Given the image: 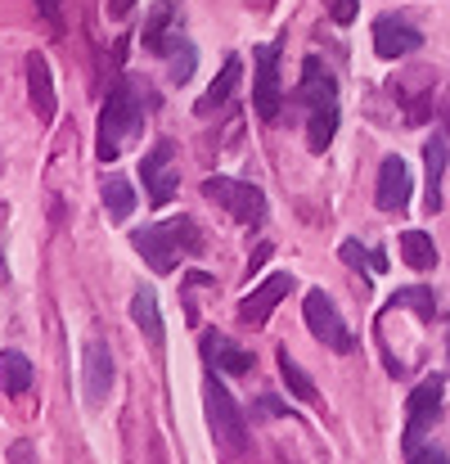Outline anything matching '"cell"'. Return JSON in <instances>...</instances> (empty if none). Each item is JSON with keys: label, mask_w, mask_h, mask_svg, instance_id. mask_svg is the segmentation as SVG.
<instances>
[{"label": "cell", "mask_w": 450, "mask_h": 464, "mask_svg": "<svg viewBox=\"0 0 450 464\" xmlns=\"http://www.w3.org/2000/svg\"><path fill=\"white\" fill-rule=\"evenodd\" d=\"M293 104L306 113V145L311 154H324L338 136V77L333 68L320 59V54H306L302 59V82L293 91Z\"/></svg>", "instance_id": "cell-1"}, {"label": "cell", "mask_w": 450, "mask_h": 464, "mask_svg": "<svg viewBox=\"0 0 450 464\" xmlns=\"http://www.w3.org/2000/svg\"><path fill=\"white\" fill-rule=\"evenodd\" d=\"M153 104L149 86L140 77H118L104 109H100V136H95V154L100 162H113L140 131H145V109Z\"/></svg>", "instance_id": "cell-2"}, {"label": "cell", "mask_w": 450, "mask_h": 464, "mask_svg": "<svg viewBox=\"0 0 450 464\" xmlns=\"http://www.w3.org/2000/svg\"><path fill=\"white\" fill-rule=\"evenodd\" d=\"M131 248L145 253V262H149L158 276H171L180 266V257H189V253L203 248V235H198L194 217H167L158 226L131 230Z\"/></svg>", "instance_id": "cell-3"}, {"label": "cell", "mask_w": 450, "mask_h": 464, "mask_svg": "<svg viewBox=\"0 0 450 464\" xmlns=\"http://www.w3.org/2000/svg\"><path fill=\"white\" fill-rule=\"evenodd\" d=\"M203 415H207L212 438H216L230 456H244V451H248V420H244L239 401L230 397V388L216 379V370L203 374Z\"/></svg>", "instance_id": "cell-4"}, {"label": "cell", "mask_w": 450, "mask_h": 464, "mask_svg": "<svg viewBox=\"0 0 450 464\" xmlns=\"http://www.w3.org/2000/svg\"><path fill=\"white\" fill-rule=\"evenodd\" d=\"M203 198L216 203L221 212H230L239 226H262L266 221V194L253 180H235V176H207L203 180Z\"/></svg>", "instance_id": "cell-5"}, {"label": "cell", "mask_w": 450, "mask_h": 464, "mask_svg": "<svg viewBox=\"0 0 450 464\" xmlns=\"http://www.w3.org/2000/svg\"><path fill=\"white\" fill-rule=\"evenodd\" d=\"M302 315H306V329L329 347V352H356V334H351V324L342 320V311L338 303L324 294V289H311L306 298H302Z\"/></svg>", "instance_id": "cell-6"}, {"label": "cell", "mask_w": 450, "mask_h": 464, "mask_svg": "<svg viewBox=\"0 0 450 464\" xmlns=\"http://www.w3.org/2000/svg\"><path fill=\"white\" fill-rule=\"evenodd\" d=\"M253 113L262 122H275L280 118V104H284V91H280V45H257L253 50Z\"/></svg>", "instance_id": "cell-7"}, {"label": "cell", "mask_w": 450, "mask_h": 464, "mask_svg": "<svg viewBox=\"0 0 450 464\" xmlns=\"http://www.w3.org/2000/svg\"><path fill=\"white\" fill-rule=\"evenodd\" d=\"M442 392H446V379H442V374H428V379L410 392V401H406V438H401L406 451L419 447L424 433H433V424L442 420Z\"/></svg>", "instance_id": "cell-8"}, {"label": "cell", "mask_w": 450, "mask_h": 464, "mask_svg": "<svg viewBox=\"0 0 450 464\" xmlns=\"http://www.w3.org/2000/svg\"><path fill=\"white\" fill-rule=\"evenodd\" d=\"M140 180H145V198L153 208H167L180 189V162H176V145L158 140L149 154L140 158Z\"/></svg>", "instance_id": "cell-9"}, {"label": "cell", "mask_w": 450, "mask_h": 464, "mask_svg": "<svg viewBox=\"0 0 450 464\" xmlns=\"http://www.w3.org/2000/svg\"><path fill=\"white\" fill-rule=\"evenodd\" d=\"M113 379H118V370H113V347H109L104 338H86V343H81V397H86L91 411H100V406L109 401Z\"/></svg>", "instance_id": "cell-10"}, {"label": "cell", "mask_w": 450, "mask_h": 464, "mask_svg": "<svg viewBox=\"0 0 450 464\" xmlns=\"http://www.w3.org/2000/svg\"><path fill=\"white\" fill-rule=\"evenodd\" d=\"M424 45V32L415 27V23H406L401 14H378L374 18V54L378 59H406V54H415Z\"/></svg>", "instance_id": "cell-11"}, {"label": "cell", "mask_w": 450, "mask_h": 464, "mask_svg": "<svg viewBox=\"0 0 450 464\" xmlns=\"http://www.w3.org/2000/svg\"><path fill=\"white\" fill-rule=\"evenodd\" d=\"M293 285H298V280H293V271H275L271 280H262V285L239 303V320H244V324H253V329H262V324L271 320V311L293 294Z\"/></svg>", "instance_id": "cell-12"}, {"label": "cell", "mask_w": 450, "mask_h": 464, "mask_svg": "<svg viewBox=\"0 0 450 464\" xmlns=\"http://www.w3.org/2000/svg\"><path fill=\"white\" fill-rule=\"evenodd\" d=\"M410 189H415V180H410V167H406V158H401V154H388L383 162H378L374 203H378L383 212H406V208H410Z\"/></svg>", "instance_id": "cell-13"}, {"label": "cell", "mask_w": 450, "mask_h": 464, "mask_svg": "<svg viewBox=\"0 0 450 464\" xmlns=\"http://www.w3.org/2000/svg\"><path fill=\"white\" fill-rule=\"evenodd\" d=\"M450 162V136L446 131H433L428 145H424V208L428 217L442 212V176H446Z\"/></svg>", "instance_id": "cell-14"}, {"label": "cell", "mask_w": 450, "mask_h": 464, "mask_svg": "<svg viewBox=\"0 0 450 464\" xmlns=\"http://www.w3.org/2000/svg\"><path fill=\"white\" fill-rule=\"evenodd\" d=\"M27 95H32L36 118L41 122H54V109H59V100H54V72H50V59L41 50L27 54Z\"/></svg>", "instance_id": "cell-15"}, {"label": "cell", "mask_w": 450, "mask_h": 464, "mask_svg": "<svg viewBox=\"0 0 450 464\" xmlns=\"http://www.w3.org/2000/svg\"><path fill=\"white\" fill-rule=\"evenodd\" d=\"M203 361H207V370H225V374H248L257 361L235 343V338H225V334H207L203 338Z\"/></svg>", "instance_id": "cell-16"}, {"label": "cell", "mask_w": 450, "mask_h": 464, "mask_svg": "<svg viewBox=\"0 0 450 464\" xmlns=\"http://www.w3.org/2000/svg\"><path fill=\"white\" fill-rule=\"evenodd\" d=\"M239 77H244V63H239V54H230L225 63H221V77L207 86V95L194 104V113L198 118H212L216 109H225L230 100H235V91H239Z\"/></svg>", "instance_id": "cell-17"}, {"label": "cell", "mask_w": 450, "mask_h": 464, "mask_svg": "<svg viewBox=\"0 0 450 464\" xmlns=\"http://www.w3.org/2000/svg\"><path fill=\"white\" fill-rule=\"evenodd\" d=\"M275 361H280V379H284V388H289V392L298 397L302 406H311V411H320V406H324V397H320V388H315V379H311V374L302 370L298 361H293V352H289V347H280V352H275Z\"/></svg>", "instance_id": "cell-18"}, {"label": "cell", "mask_w": 450, "mask_h": 464, "mask_svg": "<svg viewBox=\"0 0 450 464\" xmlns=\"http://www.w3.org/2000/svg\"><path fill=\"white\" fill-rule=\"evenodd\" d=\"M36 379V365L18 352V347H5L0 352V397H23Z\"/></svg>", "instance_id": "cell-19"}, {"label": "cell", "mask_w": 450, "mask_h": 464, "mask_svg": "<svg viewBox=\"0 0 450 464\" xmlns=\"http://www.w3.org/2000/svg\"><path fill=\"white\" fill-rule=\"evenodd\" d=\"M131 320L145 329V338H149L153 352H162V338H167V334H162V311H158V294L145 289V285H140L136 298H131Z\"/></svg>", "instance_id": "cell-20"}, {"label": "cell", "mask_w": 450, "mask_h": 464, "mask_svg": "<svg viewBox=\"0 0 450 464\" xmlns=\"http://www.w3.org/2000/svg\"><path fill=\"white\" fill-rule=\"evenodd\" d=\"M100 194H104V208H109V217L113 221H127L131 212H136V185L127 180V176H104V185H100Z\"/></svg>", "instance_id": "cell-21"}, {"label": "cell", "mask_w": 450, "mask_h": 464, "mask_svg": "<svg viewBox=\"0 0 450 464\" xmlns=\"http://www.w3.org/2000/svg\"><path fill=\"white\" fill-rule=\"evenodd\" d=\"M171 0H153L149 5V23H145V50L149 54H167L171 45Z\"/></svg>", "instance_id": "cell-22"}, {"label": "cell", "mask_w": 450, "mask_h": 464, "mask_svg": "<svg viewBox=\"0 0 450 464\" xmlns=\"http://www.w3.org/2000/svg\"><path fill=\"white\" fill-rule=\"evenodd\" d=\"M401 257H406V266H415V271H433V266H437V244H433V235H428V230H406V235H401Z\"/></svg>", "instance_id": "cell-23"}, {"label": "cell", "mask_w": 450, "mask_h": 464, "mask_svg": "<svg viewBox=\"0 0 450 464\" xmlns=\"http://www.w3.org/2000/svg\"><path fill=\"white\" fill-rule=\"evenodd\" d=\"M162 59H167V68H171V82H176V86H185V82L194 77V63H198V50H194V45H189V41H185V36L176 32Z\"/></svg>", "instance_id": "cell-24"}, {"label": "cell", "mask_w": 450, "mask_h": 464, "mask_svg": "<svg viewBox=\"0 0 450 464\" xmlns=\"http://www.w3.org/2000/svg\"><path fill=\"white\" fill-rule=\"evenodd\" d=\"M338 253H342V262H347L351 271H369V276L388 271V257H383V253H365L356 239H342V248H338Z\"/></svg>", "instance_id": "cell-25"}, {"label": "cell", "mask_w": 450, "mask_h": 464, "mask_svg": "<svg viewBox=\"0 0 450 464\" xmlns=\"http://www.w3.org/2000/svg\"><path fill=\"white\" fill-rule=\"evenodd\" d=\"M388 307H410V311H419L424 320H433V315H437V298H433L428 289H397Z\"/></svg>", "instance_id": "cell-26"}, {"label": "cell", "mask_w": 450, "mask_h": 464, "mask_svg": "<svg viewBox=\"0 0 450 464\" xmlns=\"http://www.w3.org/2000/svg\"><path fill=\"white\" fill-rule=\"evenodd\" d=\"M406 464H450V456L442 447H433V442H419V447L406 451Z\"/></svg>", "instance_id": "cell-27"}, {"label": "cell", "mask_w": 450, "mask_h": 464, "mask_svg": "<svg viewBox=\"0 0 450 464\" xmlns=\"http://www.w3.org/2000/svg\"><path fill=\"white\" fill-rule=\"evenodd\" d=\"M36 14H41V18H45L54 32L63 27V0H36Z\"/></svg>", "instance_id": "cell-28"}, {"label": "cell", "mask_w": 450, "mask_h": 464, "mask_svg": "<svg viewBox=\"0 0 450 464\" xmlns=\"http://www.w3.org/2000/svg\"><path fill=\"white\" fill-rule=\"evenodd\" d=\"M9 464H41L36 460V447H32L27 438H18V442L9 447Z\"/></svg>", "instance_id": "cell-29"}, {"label": "cell", "mask_w": 450, "mask_h": 464, "mask_svg": "<svg viewBox=\"0 0 450 464\" xmlns=\"http://www.w3.org/2000/svg\"><path fill=\"white\" fill-rule=\"evenodd\" d=\"M329 14H333V23H351L356 18V0H333Z\"/></svg>", "instance_id": "cell-30"}, {"label": "cell", "mask_w": 450, "mask_h": 464, "mask_svg": "<svg viewBox=\"0 0 450 464\" xmlns=\"http://www.w3.org/2000/svg\"><path fill=\"white\" fill-rule=\"evenodd\" d=\"M271 253H275V248H271V244H257V253H253V262H248V276H253V271H262V266H266V257H271Z\"/></svg>", "instance_id": "cell-31"}, {"label": "cell", "mask_w": 450, "mask_h": 464, "mask_svg": "<svg viewBox=\"0 0 450 464\" xmlns=\"http://www.w3.org/2000/svg\"><path fill=\"white\" fill-rule=\"evenodd\" d=\"M136 9V0H109V18H127Z\"/></svg>", "instance_id": "cell-32"}, {"label": "cell", "mask_w": 450, "mask_h": 464, "mask_svg": "<svg viewBox=\"0 0 450 464\" xmlns=\"http://www.w3.org/2000/svg\"><path fill=\"white\" fill-rule=\"evenodd\" d=\"M446 352H450V338H446Z\"/></svg>", "instance_id": "cell-33"}]
</instances>
